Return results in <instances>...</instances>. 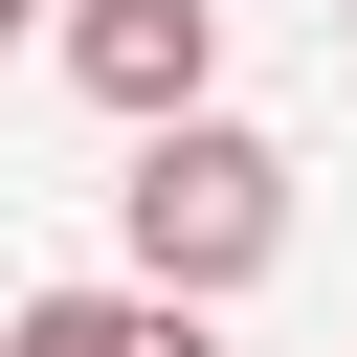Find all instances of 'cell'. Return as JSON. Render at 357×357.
Instances as JSON below:
<instances>
[{
	"mask_svg": "<svg viewBox=\"0 0 357 357\" xmlns=\"http://www.w3.org/2000/svg\"><path fill=\"white\" fill-rule=\"evenodd\" d=\"M201 67H223V22H201V0H67V89H89V112H134V134H156V112H201Z\"/></svg>",
	"mask_w": 357,
	"mask_h": 357,
	"instance_id": "7a4b0ae2",
	"label": "cell"
},
{
	"mask_svg": "<svg viewBox=\"0 0 357 357\" xmlns=\"http://www.w3.org/2000/svg\"><path fill=\"white\" fill-rule=\"evenodd\" d=\"M0 22H22V0H0Z\"/></svg>",
	"mask_w": 357,
	"mask_h": 357,
	"instance_id": "277c9868",
	"label": "cell"
},
{
	"mask_svg": "<svg viewBox=\"0 0 357 357\" xmlns=\"http://www.w3.org/2000/svg\"><path fill=\"white\" fill-rule=\"evenodd\" d=\"M112 223H134V290L223 312V290L290 245V156H268V134H223V112H156V134H134V178H112Z\"/></svg>",
	"mask_w": 357,
	"mask_h": 357,
	"instance_id": "6da1fadb",
	"label": "cell"
},
{
	"mask_svg": "<svg viewBox=\"0 0 357 357\" xmlns=\"http://www.w3.org/2000/svg\"><path fill=\"white\" fill-rule=\"evenodd\" d=\"M0 357H223L178 290H45V312H0Z\"/></svg>",
	"mask_w": 357,
	"mask_h": 357,
	"instance_id": "3957f363",
	"label": "cell"
}]
</instances>
